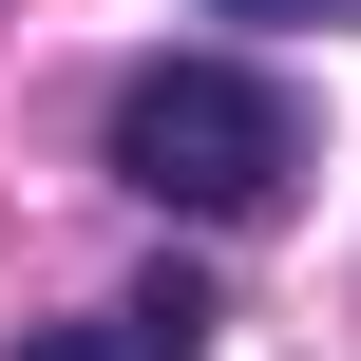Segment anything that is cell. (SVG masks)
<instances>
[{
	"mask_svg": "<svg viewBox=\"0 0 361 361\" xmlns=\"http://www.w3.org/2000/svg\"><path fill=\"white\" fill-rule=\"evenodd\" d=\"M286 171H305V95L267 57H133L114 76V190L247 228V209H286Z\"/></svg>",
	"mask_w": 361,
	"mask_h": 361,
	"instance_id": "1",
	"label": "cell"
},
{
	"mask_svg": "<svg viewBox=\"0 0 361 361\" xmlns=\"http://www.w3.org/2000/svg\"><path fill=\"white\" fill-rule=\"evenodd\" d=\"M0 361H209V286H190V267H152L133 305H95V324H19Z\"/></svg>",
	"mask_w": 361,
	"mask_h": 361,
	"instance_id": "2",
	"label": "cell"
},
{
	"mask_svg": "<svg viewBox=\"0 0 361 361\" xmlns=\"http://www.w3.org/2000/svg\"><path fill=\"white\" fill-rule=\"evenodd\" d=\"M209 19H324V0H209Z\"/></svg>",
	"mask_w": 361,
	"mask_h": 361,
	"instance_id": "3",
	"label": "cell"
}]
</instances>
